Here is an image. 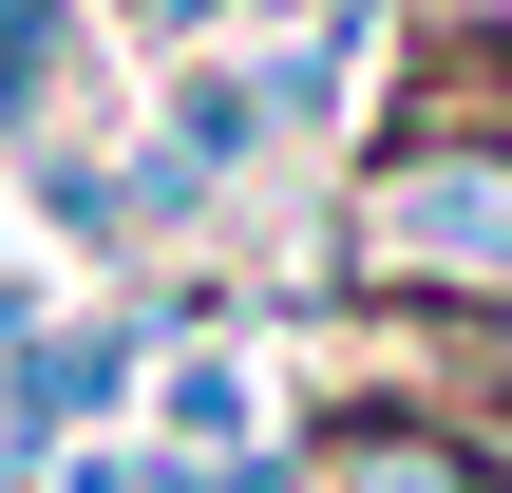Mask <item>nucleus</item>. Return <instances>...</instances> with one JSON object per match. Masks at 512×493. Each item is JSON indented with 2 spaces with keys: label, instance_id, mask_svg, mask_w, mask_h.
<instances>
[{
  "label": "nucleus",
  "instance_id": "obj_10",
  "mask_svg": "<svg viewBox=\"0 0 512 493\" xmlns=\"http://www.w3.org/2000/svg\"><path fill=\"white\" fill-rule=\"evenodd\" d=\"M38 493H171V456H152V437H76Z\"/></svg>",
  "mask_w": 512,
  "mask_h": 493
},
{
  "label": "nucleus",
  "instance_id": "obj_4",
  "mask_svg": "<svg viewBox=\"0 0 512 493\" xmlns=\"http://www.w3.org/2000/svg\"><path fill=\"white\" fill-rule=\"evenodd\" d=\"M304 399H285V361H266V323H190L171 361H152V456H247V437H285Z\"/></svg>",
  "mask_w": 512,
  "mask_h": 493
},
{
  "label": "nucleus",
  "instance_id": "obj_9",
  "mask_svg": "<svg viewBox=\"0 0 512 493\" xmlns=\"http://www.w3.org/2000/svg\"><path fill=\"white\" fill-rule=\"evenodd\" d=\"M171 493H304V418L247 437V456H171Z\"/></svg>",
  "mask_w": 512,
  "mask_h": 493
},
{
  "label": "nucleus",
  "instance_id": "obj_5",
  "mask_svg": "<svg viewBox=\"0 0 512 493\" xmlns=\"http://www.w3.org/2000/svg\"><path fill=\"white\" fill-rule=\"evenodd\" d=\"M266 57V114H285V152H361L380 133V57H399V0H342V19H304V38H247Z\"/></svg>",
  "mask_w": 512,
  "mask_h": 493
},
{
  "label": "nucleus",
  "instance_id": "obj_13",
  "mask_svg": "<svg viewBox=\"0 0 512 493\" xmlns=\"http://www.w3.org/2000/svg\"><path fill=\"white\" fill-rule=\"evenodd\" d=\"M304 19H342V0H247V38H304Z\"/></svg>",
  "mask_w": 512,
  "mask_h": 493
},
{
  "label": "nucleus",
  "instance_id": "obj_2",
  "mask_svg": "<svg viewBox=\"0 0 512 493\" xmlns=\"http://www.w3.org/2000/svg\"><path fill=\"white\" fill-rule=\"evenodd\" d=\"M304 493H512V456L456 380H323L304 399Z\"/></svg>",
  "mask_w": 512,
  "mask_h": 493
},
{
  "label": "nucleus",
  "instance_id": "obj_6",
  "mask_svg": "<svg viewBox=\"0 0 512 493\" xmlns=\"http://www.w3.org/2000/svg\"><path fill=\"white\" fill-rule=\"evenodd\" d=\"M152 152H190V171H209V190L247 209V190L285 171V114H266V57H247V38L171 57V76H152Z\"/></svg>",
  "mask_w": 512,
  "mask_h": 493
},
{
  "label": "nucleus",
  "instance_id": "obj_11",
  "mask_svg": "<svg viewBox=\"0 0 512 493\" xmlns=\"http://www.w3.org/2000/svg\"><path fill=\"white\" fill-rule=\"evenodd\" d=\"M57 304H76V285H57V266H19V247H0V361H19V342H38V323H57Z\"/></svg>",
  "mask_w": 512,
  "mask_h": 493
},
{
  "label": "nucleus",
  "instance_id": "obj_12",
  "mask_svg": "<svg viewBox=\"0 0 512 493\" xmlns=\"http://www.w3.org/2000/svg\"><path fill=\"white\" fill-rule=\"evenodd\" d=\"M456 399H494V418H512V323H494V342H456Z\"/></svg>",
  "mask_w": 512,
  "mask_h": 493
},
{
  "label": "nucleus",
  "instance_id": "obj_1",
  "mask_svg": "<svg viewBox=\"0 0 512 493\" xmlns=\"http://www.w3.org/2000/svg\"><path fill=\"white\" fill-rule=\"evenodd\" d=\"M342 304H399L437 342H494L512 323V133L475 114H380L342 152V247H323Z\"/></svg>",
  "mask_w": 512,
  "mask_h": 493
},
{
  "label": "nucleus",
  "instance_id": "obj_8",
  "mask_svg": "<svg viewBox=\"0 0 512 493\" xmlns=\"http://www.w3.org/2000/svg\"><path fill=\"white\" fill-rule=\"evenodd\" d=\"M95 38H114L133 76H171V57H209V38H247V0H95Z\"/></svg>",
  "mask_w": 512,
  "mask_h": 493
},
{
  "label": "nucleus",
  "instance_id": "obj_3",
  "mask_svg": "<svg viewBox=\"0 0 512 493\" xmlns=\"http://www.w3.org/2000/svg\"><path fill=\"white\" fill-rule=\"evenodd\" d=\"M0 190L38 209V266H57V285H133V266H152V228H133V133H114V114L19 133V152H0Z\"/></svg>",
  "mask_w": 512,
  "mask_h": 493
},
{
  "label": "nucleus",
  "instance_id": "obj_7",
  "mask_svg": "<svg viewBox=\"0 0 512 493\" xmlns=\"http://www.w3.org/2000/svg\"><path fill=\"white\" fill-rule=\"evenodd\" d=\"M114 38H95V0H0V152L19 133H57V114H114Z\"/></svg>",
  "mask_w": 512,
  "mask_h": 493
}]
</instances>
